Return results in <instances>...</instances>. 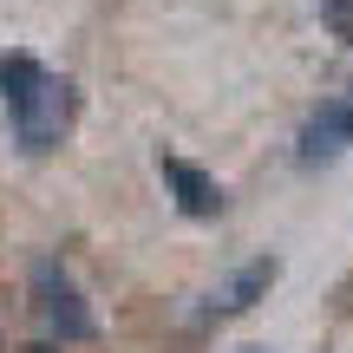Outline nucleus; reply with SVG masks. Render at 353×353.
Here are the masks:
<instances>
[{"mask_svg": "<svg viewBox=\"0 0 353 353\" xmlns=\"http://www.w3.org/2000/svg\"><path fill=\"white\" fill-rule=\"evenodd\" d=\"M0 105H7V131L26 157H46L72 125V85L52 79L33 52H0Z\"/></svg>", "mask_w": 353, "mask_h": 353, "instance_id": "obj_1", "label": "nucleus"}, {"mask_svg": "<svg viewBox=\"0 0 353 353\" xmlns=\"http://www.w3.org/2000/svg\"><path fill=\"white\" fill-rule=\"evenodd\" d=\"M26 288H33L39 321H46L59 341H92V334H99V314L85 307V294H79V281L65 275V262H59V255H39V262H33V275H26Z\"/></svg>", "mask_w": 353, "mask_h": 353, "instance_id": "obj_2", "label": "nucleus"}, {"mask_svg": "<svg viewBox=\"0 0 353 353\" xmlns=\"http://www.w3.org/2000/svg\"><path fill=\"white\" fill-rule=\"evenodd\" d=\"M347 151H353V105L347 99H321L314 112H307L301 138H294V157L314 170V164H334V157H347Z\"/></svg>", "mask_w": 353, "mask_h": 353, "instance_id": "obj_3", "label": "nucleus"}, {"mask_svg": "<svg viewBox=\"0 0 353 353\" xmlns=\"http://www.w3.org/2000/svg\"><path fill=\"white\" fill-rule=\"evenodd\" d=\"M281 281V262L275 255H255V262H242L236 275H229V288L216 294L210 307H196V321H229V314H249L255 301H268V288Z\"/></svg>", "mask_w": 353, "mask_h": 353, "instance_id": "obj_4", "label": "nucleus"}, {"mask_svg": "<svg viewBox=\"0 0 353 353\" xmlns=\"http://www.w3.org/2000/svg\"><path fill=\"white\" fill-rule=\"evenodd\" d=\"M157 170H164L176 210H183L190 223H210V216H223V190H216V176H210V170H196L190 157H170V151L157 157Z\"/></svg>", "mask_w": 353, "mask_h": 353, "instance_id": "obj_5", "label": "nucleus"}, {"mask_svg": "<svg viewBox=\"0 0 353 353\" xmlns=\"http://www.w3.org/2000/svg\"><path fill=\"white\" fill-rule=\"evenodd\" d=\"M321 20H327L334 33H341L347 46H353V0H321Z\"/></svg>", "mask_w": 353, "mask_h": 353, "instance_id": "obj_6", "label": "nucleus"}, {"mask_svg": "<svg viewBox=\"0 0 353 353\" xmlns=\"http://www.w3.org/2000/svg\"><path fill=\"white\" fill-rule=\"evenodd\" d=\"M20 353H59V347H52V341H33V347H20Z\"/></svg>", "mask_w": 353, "mask_h": 353, "instance_id": "obj_7", "label": "nucleus"}, {"mask_svg": "<svg viewBox=\"0 0 353 353\" xmlns=\"http://www.w3.org/2000/svg\"><path fill=\"white\" fill-rule=\"evenodd\" d=\"M242 353H268V347H242Z\"/></svg>", "mask_w": 353, "mask_h": 353, "instance_id": "obj_8", "label": "nucleus"}, {"mask_svg": "<svg viewBox=\"0 0 353 353\" xmlns=\"http://www.w3.org/2000/svg\"><path fill=\"white\" fill-rule=\"evenodd\" d=\"M347 105H353V99H347Z\"/></svg>", "mask_w": 353, "mask_h": 353, "instance_id": "obj_9", "label": "nucleus"}]
</instances>
